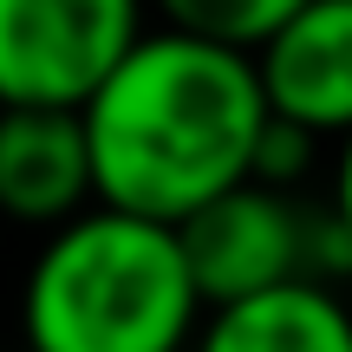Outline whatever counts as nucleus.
<instances>
[{"instance_id": "nucleus-8", "label": "nucleus", "mask_w": 352, "mask_h": 352, "mask_svg": "<svg viewBox=\"0 0 352 352\" xmlns=\"http://www.w3.org/2000/svg\"><path fill=\"white\" fill-rule=\"evenodd\" d=\"M144 7H157V26H176V33L254 52L300 0H144Z\"/></svg>"}, {"instance_id": "nucleus-2", "label": "nucleus", "mask_w": 352, "mask_h": 352, "mask_svg": "<svg viewBox=\"0 0 352 352\" xmlns=\"http://www.w3.org/2000/svg\"><path fill=\"white\" fill-rule=\"evenodd\" d=\"M196 320L176 228L111 202L46 228L20 274V352H189Z\"/></svg>"}, {"instance_id": "nucleus-3", "label": "nucleus", "mask_w": 352, "mask_h": 352, "mask_svg": "<svg viewBox=\"0 0 352 352\" xmlns=\"http://www.w3.org/2000/svg\"><path fill=\"white\" fill-rule=\"evenodd\" d=\"M144 26V0H0V104L78 111Z\"/></svg>"}, {"instance_id": "nucleus-4", "label": "nucleus", "mask_w": 352, "mask_h": 352, "mask_svg": "<svg viewBox=\"0 0 352 352\" xmlns=\"http://www.w3.org/2000/svg\"><path fill=\"white\" fill-rule=\"evenodd\" d=\"M176 248H183L202 307H228L280 280H307V202L294 189H267L241 176L176 222Z\"/></svg>"}, {"instance_id": "nucleus-9", "label": "nucleus", "mask_w": 352, "mask_h": 352, "mask_svg": "<svg viewBox=\"0 0 352 352\" xmlns=\"http://www.w3.org/2000/svg\"><path fill=\"white\" fill-rule=\"evenodd\" d=\"M320 151H327L320 138H307V131H294V124H280V118H267L261 138H254L248 176H254V183H267V189H300L307 176L320 170Z\"/></svg>"}, {"instance_id": "nucleus-10", "label": "nucleus", "mask_w": 352, "mask_h": 352, "mask_svg": "<svg viewBox=\"0 0 352 352\" xmlns=\"http://www.w3.org/2000/svg\"><path fill=\"white\" fill-rule=\"evenodd\" d=\"M327 215L346 228V241H352V131H346V138H333V170H327Z\"/></svg>"}, {"instance_id": "nucleus-1", "label": "nucleus", "mask_w": 352, "mask_h": 352, "mask_svg": "<svg viewBox=\"0 0 352 352\" xmlns=\"http://www.w3.org/2000/svg\"><path fill=\"white\" fill-rule=\"evenodd\" d=\"M261 124L267 104L248 52L176 26H144L78 104L91 202L176 228L196 202L248 176Z\"/></svg>"}, {"instance_id": "nucleus-6", "label": "nucleus", "mask_w": 352, "mask_h": 352, "mask_svg": "<svg viewBox=\"0 0 352 352\" xmlns=\"http://www.w3.org/2000/svg\"><path fill=\"white\" fill-rule=\"evenodd\" d=\"M91 202V157L78 111L0 104V215L13 228H59Z\"/></svg>"}, {"instance_id": "nucleus-5", "label": "nucleus", "mask_w": 352, "mask_h": 352, "mask_svg": "<svg viewBox=\"0 0 352 352\" xmlns=\"http://www.w3.org/2000/svg\"><path fill=\"white\" fill-rule=\"evenodd\" d=\"M248 59L267 118L320 144L352 131V0H300Z\"/></svg>"}, {"instance_id": "nucleus-7", "label": "nucleus", "mask_w": 352, "mask_h": 352, "mask_svg": "<svg viewBox=\"0 0 352 352\" xmlns=\"http://www.w3.org/2000/svg\"><path fill=\"white\" fill-rule=\"evenodd\" d=\"M189 352H352V307L327 280H280L228 307H202Z\"/></svg>"}]
</instances>
